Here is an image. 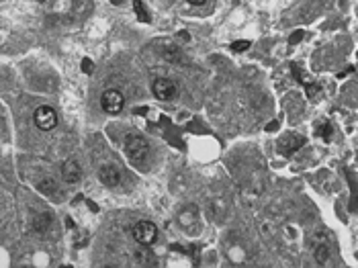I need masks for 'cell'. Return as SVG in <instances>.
I'll use <instances>...</instances> for the list:
<instances>
[{"label": "cell", "mask_w": 358, "mask_h": 268, "mask_svg": "<svg viewBox=\"0 0 358 268\" xmlns=\"http://www.w3.org/2000/svg\"><path fill=\"white\" fill-rule=\"evenodd\" d=\"M133 9H135V13H137V19H139L141 23H150V21H152V19H150V15H147V11L143 9L141 0H135V3H133Z\"/></svg>", "instance_id": "obj_12"}, {"label": "cell", "mask_w": 358, "mask_h": 268, "mask_svg": "<svg viewBox=\"0 0 358 268\" xmlns=\"http://www.w3.org/2000/svg\"><path fill=\"white\" fill-rule=\"evenodd\" d=\"M301 37H303V31H297V35H295V37H291V43H297V41H301Z\"/></svg>", "instance_id": "obj_18"}, {"label": "cell", "mask_w": 358, "mask_h": 268, "mask_svg": "<svg viewBox=\"0 0 358 268\" xmlns=\"http://www.w3.org/2000/svg\"><path fill=\"white\" fill-rule=\"evenodd\" d=\"M62 176H64V181H66L68 185H76V183L80 181V176H82L80 166H78L74 160L64 162V166H62Z\"/></svg>", "instance_id": "obj_7"}, {"label": "cell", "mask_w": 358, "mask_h": 268, "mask_svg": "<svg viewBox=\"0 0 358 268\" xmlns=\"http://www.w3.org/2000/svg\"><path fill=\"white\" fill-rule=\"evenodd\" d=\"M39 3H43V0H39Z\"/></svg>", "instance_id": "obj_21"}, {"label": "cell", "mask_w": 358, "mask_h": 268, "mask_svg": "<svg viewBox=\"0 0 358 268\" xmlns=\"http://www.w3.org/2000/svg\"><path fill=\"white\" fill-rule=\"evenodd\" d=\"M189 3H191V5H195V7H201V5H205V3H207V0H189Z\"/></svg>", "instance_id": "obj_20"}, {"label": "cell", "mask_w": 358, "mask_h": 268, "mask_svg": "<svg viewBox=\"0 0 358 268\" xmlns=\"http://www.w3.org/2000/svg\"><path fill=\"white\" fill-rule=\"evenodd\" d=\"M319 91H321L319 84H315V82H309V84H307V97H309V99H315V97L319 95Z\"/></svg>", "instance_id": "obj_14"}, {"label": "cell", "mask_w": 358, "mask_h": 268, "mask_svg": "<svg viewBox=\"0 0 358 268\" xmlns=\"http://www.w3.org/2000/svg\"><path fill=\"white\" fill-rule=\"evenodd\" d=\"M250 45H252L250 41H235V43H231V49L233 51H246Z\"/></svg>", "instance_id": "obj_16"}, {"label": "cell", "mask_w": 358, "mask_h": 268, "mask_svg": "<svg viewBox=\"0 0 358 268\" xmlns=\"http://www.w3.org/2000/svg\"><path fill=\"white\" fill-rule=\"evenodd\" d=\"M33 121L35 125L41 129V131H51L55 125H57V115L51 107L43 105V107H37L35 109V115H33Z\"/></svg>", "instance_id": "obj_4"}, {"label": "cell", "mask_w": 358, "mask_h": 268, "mask_svg": "<svg viewBox=\"0 0 358 268\" xmlns=\"http://www.w3.org/2000/svg\"><path fill=\"white\" fill-rule=\"evenodd\" d=\"M99 181L105 187H109V189H117L119 185H121V181H123V174H121V170H119L117 166H113V164H103L99 168Z\"/></svg>", "instance_id": "obj_6"}, {"label": "cell", "mask_w": 358, "mask_h": 268, "mask_svg": "<svg viewBox=\"0 0 358 268\" xmlns=\"http://www.w3.org/2000/svg\"><path fill=\"white\" fill-rule=\"evenodd\" d=\"M145 248H147V246H143V250L137 252V262H139V264H152L154 258H152L150 252H145Z\"/></svg>", "instance_id": "obj_13"}, {"label": "cell", "mask_w": 358, "mask_h": 268, "mask_svg": "<svg viewBox=\"0 0 358 268\" xmlns=\"http://www.w3.org/2000/svg\"><path fill=\"white\" fill-rule=\"evenodd\" d=\"M133 237L137 240V244L141 246H152L158 240V227L152 221H137L133 225Z\"/></svg>", "instance_id": "obj_2"}, {"label": "cell", "mask_w": 358, "mask_h": 268, "mask_svg": "<svg viewBox=\"0 0 358 268\" xmlns=\"http://www.w3.org/2000/svg\"><path fill=\"white\" fill-rule=\"evenodd\" d=\"M93 70V64H91V59H84V72H91Z\"/></svg>", "instance_id": "obj_19"}, {"label": "cell", "mask_w": 358, "mask_h": 268, "mask_svg": "<svg viewBox=\"0 0 358 268\" xmlns=\"http://www.w3.org/2000/svg\"><path fill=\"white\" fill-rule=\"evenodd\" d=\"M49 225H51V215H49V213H41V215H37V217L33 219V227H35L37 233H43Z\"/></svg>", "instance_id": "obj_9"}, {"label": "cell", "mask_w": 358, "mask_h": 268, "mask_svg": "<svg viewBox=\"0 0 358 268\" xmlns=\"http://www.w3.org/2000/svg\"><path fill=\"white\" fill-rule=\"evenodd\" d=\"M101 107H103V111L109 113V115H119V113L123 111V107H125V97H123V93L117 91V88H111V91L103 93V97H101Z\"/></svg>", "instance_id": "obj_3"}, {"label": "cell", "mask_w": 358, "mask_h": 268, "mask_svg": "<svg viewBox=\"0 0 358 268\" xmlns=\"http://www.w3.org/2000/svg\"><path fill=\"white\" fill-rule=\"evenodd\" d=\"M275 129H279V121H273L266 125V131H275Z\"/></svg>", "instance_id": "obj_17"}, {"label": "cell", "mask_w": 358, "mask_h": 268, "mask_svg": "<svg viewBox=\"0 0 358 268\" xmlns=\"http://www.w3.org/2000/svg\"><path fill=\"white\" fill-rule=\"evenodd\" d=\"M37 189H39L43 195H47V197H49V195H55V191H57V187H55V183L51 181V178H45V181H41Z\"/></svg>", "instance_id": "obj_11"}, {"label": "cell", "mask_w": 358, "mask_h": 268, "mask_svg": "<svg viewBox=\"0 0 358 268\" xmlns=\"http://www.w3.org/2000/svg\"><path fill=\"white\" fill-rule=\"evenodd\" d=\"M152 93L156 99L160 101H172L176 95H178V86L174 80L170 78H158L154 84H152Z\"/></svg>", "instance_id": "obj_5"}, {"label": "cell", "mask_w": 358, "mask_h": 268, "mask_svg": "<svg viewBox=\"0 0 358 268\" xmlns=\"http://www.w3.org/2000/svg\"><path fill=\"white\" fill-rule=\"evenodd\" d=\"M317 133L323 137V139H330L332 137V125L330 123H325V125H321L319 129H317Z\"/></svg>", "instance_id": "obj_15"}, {"label": "cell", "mask_w": 358, "mask_h": 268, "mask_svg": "<svg viewBox=\"0 0 358 268\" xmlns=\"http://www.w3.org/2000/svg\"><path fill=\"white\" fill-rule=\"evenodd\" d=\"M315 260H317V264H325L327 260H330V250H327L325 244H319L315 248Z\"/></svg>", "instance_id": "obj_10"}, {"label": "cell", "mask_w": 358, "mask_h": 268, "mask_svg": "<svg viewBox=\"0 0 358 268\" xmlns=\"http://www.w3.org/2000/svg\"><path fill=\"white\" fill-rule=\"evenodd\" d=\"M125 154L131 162H143L150 154V145L141 135H127L125 137Z\"/></svg>", "instance_id": "obj_1"}, {"label": "cell", "mask_w": 358, "mask_h": 268, "mask_svg": "<svg viewBox=\"0 0 358 268\" xmlns=\"http://www.w3.org/2000/svg\"><path fill=\"white\" fill-rule=\"evenodd\" d=\"M303 143H305V137H301V135H293L289 141H285V143L281 145V147H283V154H285V156H293Z\"/></svg>", "instance_id": "obj_8"}]
</instances>
